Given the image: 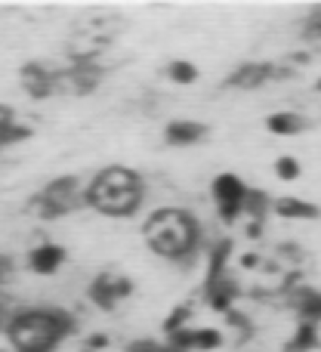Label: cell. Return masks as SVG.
Here are the masks:
<instances>
[{
    "label": "cell",
    "mask_w": 321,
    "mask_h": 352,
    "mask_svg": "<svg viewBox=\"0 0 321 352\" xmlns=\"http://www.w3.org/2000/svg\"><path fill=\"white\" fill-rule=\"evenodd\" d=\"M74 331V316L59 306H28L16 309L6 337L12 352H53Z\"/></svg>",
    "instance_id": "6da1fadb"
},
{
    "label": "cell",
    "mask_w": 321,
    "mask_h": 352,
    "mask_svg": "<svg viewBox=\"0 0 321 352\" xmlns=\"http://www.w3.org/2000/svg\"><path fill=\"white\" fill-rule=\"evenodd\" d=\"M146 241L164 260L192 263L201 248V226L182 207H161L146 223Z\"/></svg>",
    "instance_id": "7a4b0ae2"
},
{
    "label": "cell",
    "mask_w": 321,
    "mask_h": 352,
    "mask_svg": "<svg viewBox=\"0 0 321 352\" xmlns=\"http://www.w3.org/2000/svg\"><path fill=\"white\" fill-rule=\"evenodd\" d=\"M146 201V182L130 167H105L87 186V207L99 210L102 217H133Z\"/></svg>",
    "instance_id": "3957f363"
},
{
    "label": "cell",
    "mask_w": 321,
    "mask_h": 352,
    "mask_svg": "<svg viewBox=\"0 0 321 352\" xmlns=\"http://www.w3.org/2000/svg\"><path fill=\"white\" fill-rule=\"evenodd\" d=\"M84 204H87V188H84V182L71 173L56 176L53 182L43 186V192L34 195V210L41 219H59Z\"/></svg>",
    "instance_id": "277c9868"
},
{
    "label": "cell",
    "mask_w": 321,
    "mask_h": 352,
    "mask_svg": "<svg viewBox=\"0 0 321 352\" xmlns=\"http://www.w3.org/2000/svg\"><path fill=\"white\" fill-rule=\"evenodd\" d=\"M250 186L238 173H219L210 182V198L217 207L223 223H235L238 217H244V201H247Z\"/></svg>",
    "instance_id": "5b68a950"
},
{
    "label": "cell",
    "mask_w": 321,
    "mask_h": 352,
    "mask_svg": "<svg viewBox=\"0 0 321 352\" xmlns=\"http://www.w3.org/2000/svg\"><path fill=\"white\" fill-rule=\"evenodd\" d=\"M130 294H133V281L127 278V275H96L90 285V291H87V297H90V303L96 306V309L102 312H111L121 300H127Z\"/></svg>",
    "instance_id": "8992f818"
},
{
    "label": "cell",
    "mask_w": 321,
    "mask_h": 352,
    "mask_svg": "<svg viewBox=\"0 0 321 352\" xmlns=\"http://www.w3.org/2000/svg\"><path fill=\"white\" fill-rule=\"evenodd\" d=\"M287 68H278L272 62H244L235 72L225 78V87H235V90H256V87L269 84L275 78H287Z\"/></svg>",
    "instance_id": "52a82bcc"
},
{
    "label": "cell",
    "mask_w": 321,
    "mask_h": 352,
    "mask_svg": "<svg viewBox=\"0 0 321 352\" xmlns=\"http://www.w3.org/2000/svg\"><path fill=\"white\" fill-rule=\"evenodd\" d=\"M22 87L28 96L47 99L59 90V72L47 68L43 62H28V65H22Z\"/></svg>",
    "instance_id": "ba28073f"
},
{
    "label": "cell",
    "mask_w": 321,
    "mask_h": 352,
    "mask_svg": "<svg viewBox=\"0 0 321 352\" xmlns=\"http://www.w3.org/2000/svg\"><path fill=\"white\" fill-rule=\"evenodd\" d=\"M65 260H68V254H65V248L62 244H56V241H41V244H34V248L28 250V269L34 275H56L62 266H65Z\"/></svg>",
    "instance_id": "9c48e42d"
},
{
    "label": "cell",
    "mask_w": 321,
    "mask_h": 352,
    "mask_svg": "<svg viewBox=\"0 0 321 352\" xmlns=\"http://www.w3.org/2000/svg\"><path fill=\"white\" fill-rule=\"evenodd\" d=\"M204 297H207V303H210L217 312H225V316H229L232 306H235V300H238L235 278H229L225 272L210 275V278H207V285H204Z\"/></svg>",
    "instance_id": "30bf717a"
},
{
    "label": "cell",
    "mask_w": 321,
    "mask_h": 352,
    "mask_svg": "<svg viewBox=\"0 0 321 352\" xmlns=\"http://www.w3.org/2000/svg\"><path fill=\"white\" fill-rule=\"evenodd\" d=\"M272 213L281 219H294V223H316V219H321V207L306 198H297V195H281V198H275Z\"/></svg>",
    "instance_id": "8fae6325"
},
{
    "label": "cell",
    "mask_w": 321,
    "mask_h": 352,
    "mask_svg": "<svg viewBox=\"0 0 321 352\" xmlns=\"http://www.w3.org/2000/svg\"><path fill=\"white\" fill-rule=\"evenodd\" d=\"M207 136V127L201 121H188V118H179V121H170L164 127V142L173 148H188L195 142H201Z\"/></svg>",
    "instance_id": "7c38bea8"
},
{
    "label": "cell",
    "mask_w": 321,
    "mask_h": 352,
    "mask_svg": "<svg viewBox=\"0 0 321 352\" xmlns=\"http://www.w3.org/2000/svg\"><path fill=\"white\" fill-rule=\"evenodd\" d=\"M266 130L275 136H300L306 130V118L297 111H272L266 118Z\"/></svg>",
    "instance_id": "4fadbf2b"
},
{
    "label": "cell",
    "mask_w": 321,
    "mask_h": 352,
    "mask_svg": "<svg viewBox=\"0 0 321 352\" xmlns=\"http://www.w3.org/2000/svg\"><path fill=\"white\" fill-rule=\"evenodd\" d=\"M294 306H297L303 322L321 324V291H312V287L300 285L297 291H294Z\"/></svg>",
    "instance_id": "5bb4252c"
},
{
    "label": "cell",
    "mask_w": 321,
    "mask_h": 352,
    "mask_svg": "<svg viewBox=\"0 0 321 352\" xmlns=\"http://www.w3.org/2000/svg\"><path fill=\"white\" fill-rule=\"evenodd\" d=\"M28 136H31V130L25 127V124H19L6 105H0V152L16 146V142H22V140H28Z\"/></svg>",
    "instance_id": "9a60e30c"
},
{
    "label": "cell",
    "mask_w": 321,
    "mask_h": 352,
    "mask_svg": "<svg viewBox=\"0 0 321 352\" xmlns=\"http://www.w3.org/2000/svg\"><path fill=\"white\" fill-rule=\"evenodd\" d=\"M316 346H321V324L300 322L291 343H287V352H312Z\"/></svg>",
    "instance_id": "2e32d148"
},
{
    "label": "cell",
    "mask_w": 321,
    "mask_h": 352,
    "mask_svg": "<svg viewBox=\"0 0 321 352\" xmlns=\"http://www.w3.org/2000/svg\"><path fill=\"white\" fill-rule=\"evenodd\" d=\"M272 204H275V198H269L263 188H250L247 201H244V217L250 223H266V217L272 213Z\"/></svg>",
    "instance_id": "e0dca14e"
},
{
    "label": "cell",
    "mask_w": 321,
    "mask_h": 352,
    "mask_svg": "<svg viewBox=\"0 0 321 352\" xmlns=\"http://www.w3.org/2000/svg\"><path fill=\"white\" fill-rule=\"evenodd\" d=\"M223 340L219 328H188V352H213L223 346Z\"/></svg>",
    "instance_id": "ac0fdd59"
},
{
    "label": "cell",
    "mask_w": 321,
    "mask_h": 352,
    "mask_svg": "<svg viewBox=\"0 0 321 352\" xmlns=\"http://www.w3.org/2000/svg\"><path fill=\"white\" fill-rule=\"evenodd\" d=\"M198 65L195 62H188V59H173L167 65V78L173 80V84H179V87H188V84H195L198 80Z\"/></svg>",
    "instance_id": "d6986e66"
},
{
    "label": "cell",
    "mask_w": 321,
    "mask_h": 352,
    "mask_svg": "<svg viewBox=\"0 0 321 352\" xmlns=\"http://www.w3.org/2000/svg\"><path fill=\"white\" fill-rule=\"evenodd\" d=\"M275 176H278L281 182H297L300 176H303L300 158H294V155H281V158H275Z\"/></svg>",
    "instance_id": "ffe728a7"
},
{
    "label": "cell",
    "mask_w": 321,
    "mask_h": 352,
    "mask_svg": "<svg viewBox=\"0 0 321 352\" xmlns=\"http://www.w3.org/2000/svg\"><path fill=\"white\" fill-rule=\"evenodd\" d=\"M188 318H192V309H188V306H176V309L167 316V322H164V334L170 337V334H176V331H186Z\"/></svg>",
    "instance_id": "44dd1931"
},
{
    "label": "cell",
    "mask_w": 321,
    "mask_h": 352,
    "mask_svg": "<svg viewBox=\"0 0 321 352\" xmlns=\"http://www.w3.org/2000/svg\"><path fill=\"white\" fill-rule=\"evenodd\" d=\"M90 352H102L105 346H109V334H93V337H87V343H84Z\"/></svg>",
    "instance_id": "7402d4cb"
},
{
    "label": "cell",
    "mask_w": 321,
    "mask_h": 352,
    "mask_svg": "<svg viewBox=\"0 0 321 352\" xmlns=\"http://www.w3.org/2000/svg\"><path fill=\"white\" fill-rule=\"evenodd\" d=\"M12 269H16V266H12L10 256H0V291H3V285L12 278Z\"/></svg>",
    "instance_id": "603a6c76"
},
{
    "label": "cell",
    "mask_w": 321,
    "mask_h": 352,
    "mask_svg": "<svg viewBox=\"0 0 321 352\" xmlns=\"http://www.w3.org/2000/svg\"><path fill=\"white\" fill-rule=\"evenodd\" d=\"M256 266H260V254H250L247 250V254L241 256V269H256Z\"/></svg>",
    "instance_id": "cb8c5ba5"
},
{
    "label": "cell",
    "mask_w": 321,
    "mask_h": 352,
    "mask_svg": "<svg viewBox=\"0 0 321 352\" xmlns=\"http://www.w3.org/2000/svg\"><path fill=\"white\" fill-rule=\"evenodd\" d=\"M260 235H263V223H247V238H254L256 241Z\"/></svg>",
    "instance_id": "d4e9b609"
},
{
    "label": "cell",
    "mask_w": 321,
    "mask_h": 352,
    "mask_svg": "<svg viewBox=\"0 0 321 352\" xmlns=\"http://www.w3.org/2000/svg\"><path fill=\"white\" fill-rule=\"evenodd\" d=\"M316 90H318V93H321V78H318V80H316Z\"/></svg>",
    "instance_id": "484cf974"
},
{
    "label": "cell",
    "mask_w": 321,
    "mask_h": 352,
    "mask_svg": "<svg viewBox=\"0 0 321 352\" xmlns=\"http://www.w3.org/2000/svg\"><path fill=\"white\" fill-rule=\"evenodd\" d=\"M78 352H90V349H87V346H80V349H78Z\"/></svg>",
    "instance_id": "4316f807"
}]
</instances>
